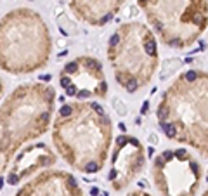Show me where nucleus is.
<instances>
[{
	"label": "nucleus",
	"mask_w": 208,
	"mask_h": 196,
	"mask_svg": "<svg viewBox=\"0 0 208 196\" xmlns=\"http://www.w3.org/2000/svg\"><path fill=\"white\" fill-rule=\"evenodd\" d=\"M52 144L69 168L99 174L109 158L113 122L96 101L64 103L50 127Z\"/></svg>",
	"instance_id": "1"
},
{
	"label": "nucleus",
	"mask_w": 208,
	"mask_h": 196,
	"mask_svg": "<svg viewBox=\"0 0 208 196\" xmlns=\"http://www.w3.org/2000/svg\"><path fill=\"white\" fill-rule=\"evenodd\" d=\"M156 120L167 139L208 158V73L196 68L180 73L159 95Z\"/></svg>",
	"instance_id": "2"
},
{
	"label": "nucleus",
	"mask_w": 208,
	"mask_h": 196,
	"mask_svg": "<svg viewBox=\"0 0 208 196\" xmlns=\"http://www.w3.org/2000/svg\"><path fill=\"white\" fill-rule=\"evenodd\" d=\"M57 92L50 83L18 85L0 103V177L23 146L40 139L52 127Z\"/></svg>",
	"instance_id": "3"
},
{
	"label": "nucleus",
	"mask_w": 208,
	"mask_h": 196,
	"mask_svg": "<svg viewBox=\"0 0 208 196\" xmlns=\"http://www.w3.org/2000/svg\"><path fill=\"white\" fill-rule=\"evenodd\" d=\"M54 42L43 16L30 7H18L0 18V70L9 75H30L50 61Z\"/></svg>",
	"instance_id": "4"
},
{
	"label": "nucleus",
	"mask_w": 208,
	"mask_h": 196,
	"mask_svg": "<svg viewBox=\"0 0 208 196\" xmlns=\"http://www.w3.org/2000/svg\"><path fill=\"white\" fill-rule=\"evenodd\" d=\"M106 56L115 82L129 94L149 85L159 66L158 40L153 30L140 21L120 24L109 37Z\"/></svg>",
	"instance_id": "5"
},
{
	"label": "nucleus",
	"mask_w": 208,
	"mask_h": 196,
	"mask_svg": "<svg viewBox=\"0 0 208 196\" xmlns=\"http://www.w3.org/2000/svg\"><path fill=\"white\" fill-rule=\"evenodd\" d=\"M170 49H187L208 26V0H135Z\"/></svg>",
	"instance_id": "6"
},
{
	"label": "nucleus",
	"mask_w": 208,
	"mask_h": 196,
	"mask_svg": "<svg viewBox=\"0 0 208 196\" xmlns=\"http://www.w3.org/2000/svg\"><path fill=\"white\" fill-rule=\"evenodd\" d=\"M151 177L161 196H194L203 168L187 149H165L153 160Z\"/></svg>",
	"instance_id": "7"
},
{
	"label": "nucleus",
	"mask_w": 208,
	"mask_h": 196,
	"mask_svg": "<svg viewBox=\"0 0 208 196\" xmlns=\"http://www.w3.org/2000/svg\"><path fill=\"white\" fill-rule=\"evenodd\" d=\"M57 82L66 99L92 101L106 99L108 95V80L104 66L99 59L92 56H78L68 61L61 68Z\"/></svg>",
	"instance_id": "8"
},
{
	"label": "nucleus",
	"mask_w": 208,
	"mask_h": 196,
	"mask_svg": "<svg viewBox=\"0 0 208 196\" xmlns=\"http://www.w3.org/2000/svg\"><path fill=\"white\" fill-rule=\"evenodd\" d=\"M146 167V148L134 135L121 134L115 139L108 181L115 191L129 187Z\"/></svg>",
	"instance_id": "9"
},
{
	"label": "nucleus",
	"mask_w": 208,
	"mask_h": 196,
	"mask_svg": "<svg viewBox=\"0 0 208 196\" xmlns=\"http://www.w3.org/2000/svg\"><path fill=\"white\" fill-rule=\"evenodd\" d=\"M14 196H83V191L73 174L47 168L24 182Z\"/></svg>",
	"instance_id": "10"
},
{
	"label": "nucleus",
	"mask_w": 208,
	"mask_h": 196,
	"mask_svg": "<svg viewBox=\"0 0 208 196\" xmlns=\"http://www.w3.org/2000/svg\"><path fill=\"white\" fill-rule=\"evenodd\" d=\"M56 161H57V156L45 142H35L31 146H26L12 160L7 170L5 182L9 186H18L24 179L35 177L38 170L52 168Z\"/></svg>",
	"instance_id": "11"
},
{
	"label": "nucleus",
	"mask_w": 208,
	"mask_h": 196,
	"mask_svg": "<svg viewBox=\"0 0 208 196\" xmlns=\"http://www.w3.org/2000/svg\"><path fill=\"white\" fill-rule=\"evenodd\" d=\"M66 2L69 10L78 21L101 28L108 24L123 9L127 0H66Z\"/></svg>",
	"instance_id": "12"
},
{
	"label": "nucleus",
	"mask_w": 208,
	"mask_h": 196,
	"mask_svg": "<svg viewBox=\"0 0 208 196\" xmlns=\"http://www.w3.org/2000/svg\"><path fill=\"white\" fill-rule=\"evenodd\" d=\"M115 108H116V111H118L120 115H121V116H123V115H127V108H125V106H123V104H121V101H118V99H116V101H115Z\"/></svg>",
	"instance_id": "13"
},
{
	"label": "nucleus",
	"mask_w": 208,
	"mask_h": 196,
	"mask_svg": "<svg viewBox=\"0 0 208 196\" xmlns=\"http://www.w3.org/2000/svg\"><path fill=\"white\" fill-rule=\"evenodd\" d=\"M125 196H151L149 193H144V191H132V193H129V195Z\"/></svg>",
	"instance_id": "14"
},
{
	"label": "nucleus",
	"mask_w": 208,
	"mask_h": 196,
	"mask_svg": "<svg viewBox=\"0 0 208 196\" xmlns=\"http://www.w3.org/2000/svg\"><path fill=\"white\" fill-rule=\"evenodd\" d=\"M148 109H149V103L146 101V103L142 104V109H140V113H142V115H146V113H148Z\"/></svg>",
	"instance_id": "15"
},
{
	"label": "nucleus",
	"mask_w": 208,
	"mask_h": 196,
	"mask_svg": "<svg viewBox=\"0 0 208 196\" xmlns=\"http://www.w3.org/2000/svg\"><path fill=\"white\" fill-rule=\"evenodd\" d=\"M2 95H4V82L0 80V99H2Z\"/></svg>",
	"instance_id": "16"
},
{
	"label": "nucleus",
	"mask_w": 208,
	"mask_h": 196,
	"mask_svg": "<svg viewBox=\"0 0 208 196\" xmlns=\"http://www.w3.org/2000/svg\"><path fill=\"white\" fill-rule=\"evenodd\" d=\"M149 141H151L153 144H156V135H151V137H149Z\"/></svg>",
	"instance_id": "17"
},
{
	"label": "nucleus",
	"mask_w": 208,
	"mask_h": 196,
	"mask_svg": "<svg viewBox=\"0 0 208 196\" xmlns=\"http://www.w3.org/2000/svg\"><path fill=\"white\" fill-rule=\"evenodd\" d=\"M2 186H4V181H2V179H0V189H2Z\"/></svg>",
	"instance_id": "18"
},
{
	"label": "nucleus",
	"mask_w": 208,
	"mask_h": 196,
	"mask_svg": "<svg viewBox=\"0 0 208 196\" xmlns=\"http://www.w3.org/2000/svg\"><path fill=\"white\" fill-rule=\"evenodd\" d=\"M101 196H109V195H108V193H102V195H101Z\"/></svg>",
	"instance_id": "19"
}]
</instances>
